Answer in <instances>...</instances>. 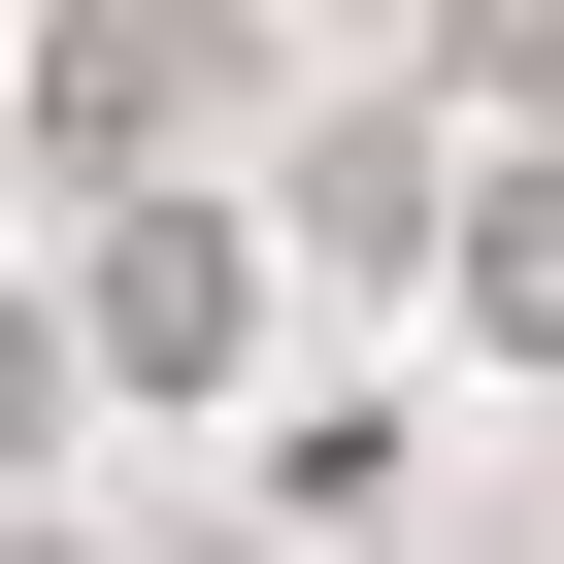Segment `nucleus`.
<instances>
[{
    "label": "nucleus",
    "instance_id": "nucleus-1",
    "mask_svg": "<svg viewBox=\"0 0 564 564\" xmlns=\"http://www.w3.org/2000/svg\"><path fill=\"white\" fill-rule=\"evenodd\" d=\"M100 366H133V399H232V366H265V232H232V199H133V232H100Z\"/></svg>",
    "mask_w": 564,
    "mask_h": 564
},
{
    "label": "nucleus",
    "instance_id": "nucleus-2",
    "mask_svg": "<svg viewBox=\"0 0 564 564\" xmlns=\"http://www.w3.org/2000/svg\"><path fill=\"white\" fill-rule=\"evenodd\" d=\"M34 133L166 199V133H199V0H67V67H34Z\"/></svg>",
    "mask_w": 564,
    "mask_h": 564
},
{
    "label": "nucleus",
    "instance_id": "nucleus-3",
    "mask_svg": "<svg viewBox=\"0 0 564 564\" xmlns=\"http://www.w3.org/2000/svg\"><path fill=\"white\" fill-rule=\"evenodd\" d=\"M432 333L465 366H564V166H465L432 199Z\"/></svg>",
    "mask_w": 564,
    "mask_h": 564
},
{
    "label": "nucleus",
    "instance_id": "nucleus-4",
    "mask_svg": "<svg viewBox=\"0 0 564 564\" xmlns=\"http://www.w3.org/2000/svg\"><path fill=\"white\" fill-rule=\"evenodd\" d=\"M432 67L465 100H564V0H432Z\"/></svg>",
    "mask_w": 564,
    "mask_h": 564
}]
</instances>
